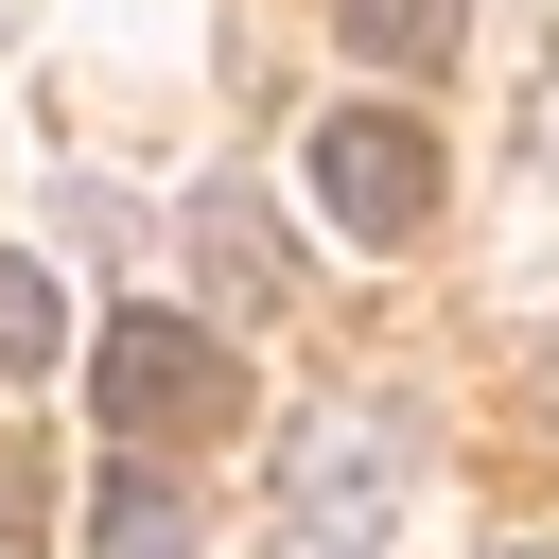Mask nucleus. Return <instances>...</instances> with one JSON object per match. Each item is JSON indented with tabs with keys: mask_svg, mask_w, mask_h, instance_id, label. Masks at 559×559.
<instances>
[{
	"mask_svg": "<svg viewBox=\"0 0 559 559\" xmlns=\"http://www.w3.org/2000/svg\"><path fill=\"white\" fill-rule=\"evenodd\" d=\"M402 489H419V419H384V402H332V419L280 454L297 559H384V542H402Z\"/></svg>",
	"mask_w": 559,
	"mask_h": 559,
	"instance_id": "f257e3e1",
	"label": "nucleus"
},
{
	"mask_svg": "<svg viewBox=\"0 0 559 559\" xmlns=\"http://www.w3.org/2000/svg\"><path fill=\"white\" fill-rule=\"evenodd\" d=\"M87 384H105L122 437H227V419H245V367H227V332H192V314H122V332L87 349Z\"/></svg>",
	"mask_w": 559,
	"mask_h": 559,
	"instance_id": "f03ea898",
	"label": "nucleus"
},
{
	"mask_svg": "<svg viewBox=\"0 0 559 559\" xmlns=\"http://www.w3.org/2000/svg\"><path fill=\"white\" fill-rule=\"evenodd\" d=\"M314 192H332L349 245H419V210H437V140H419L402 105H332V122H314Z\"/></svg>",
	"mask_w": 559,
	"mask_h": 559,
	"instance_id": "7ed1b4c3",
	"label": "nucleus"
},
{
	"mask_svg": "<svg viewBox=\"0 0 559 559\" xmlns=\"http://www.w3.org/2000/svg\"><path fill=\"white\" fill-rule=\"evenodd\" d=\"M192 262H210V297H227V314H280V280H297V262H280V227H262V192H192Z\"/></svg>",
	"mask_w": 559,
	"mask_h": 559,
	"instance_id": "20e7f679",
	"label": "nucleus"
},
{
	"mask_svg": "<svg viewBox=\"0 0 559 559\" xmlns=\"http://www.w3.org/2000/svg\"><path fill=\"white\" fill-rule=\"evenodd\" d=\"M87 559H192V489H175V472H105Z\"/></svg>",
	"mask_w": 559,
	"mask_h": 559,
	"instance_id": "39448f33",
	"label": "nucleus"
},
{
	"mask_svg": "<svg viewBox=\"0 0 559 559\" xmlns=\"http://www.w3.org/2000/svg\"><path fill=\"white\" fill-rule=\"evenodd\" d=\"M332 35H349L367 70H437V52H454V0H332Z\"/></svg>",
	"mask_w": 559,
	"mask_h": 559,
	"instance_id": "423d86ee",
	"label": "nucleus"
},
{
	"mask_svg": "<svg viewBox=\"0 0 559 559\" xmlns=\"http://www.w3.org/2000/svg\"><path fill=\"white\" fill-rule=\"evenodd\" d=\"M52 349H70V297H52V262H17V245H0V384H17V367H52Z\"/></svg>",
	"mask_w": 559,
	"mask_h": 559,
	"instance_id": "0eeeda50",
	"label": "nucleus"
}]
</instances>
